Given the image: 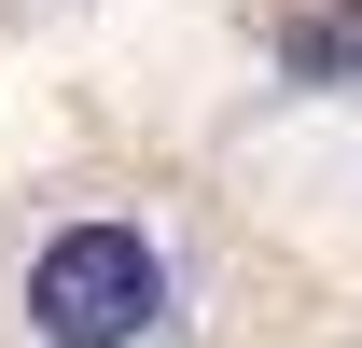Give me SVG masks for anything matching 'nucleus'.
<instances>
[{
  "mask_svg": "<svg viewBox=\"0 0 362 348\" xmlns=\"http://www.w3.org/2000/svg\"><path fill=\"white\" fill-rule=\"evenodd\" d=\"M14 306H28V335L42 348H153L168 335V306H181V279H168V251L139 237V223H56L42 251H28V279H14Z\"/></svg>",
  "mask_w": 362,
  "mask_h": 348,
  "instance_id": "obj_1",
  "label": "nucleus"
},
{
  "mask_svg": "<svg viewBox=\"0 0 362 348\" xmlns=\"http://www.w3.org/2000/svg\"><path fill=\"white\" fill-rule=\"evenodd\" d=\"M279 84H362V0L279 14Z\"/></svg>",
  "mask_w": 362,
  "mask_h": 348,
  "instance_id": "obj_2",
  "label": "nucleus"
}]
</instances>
